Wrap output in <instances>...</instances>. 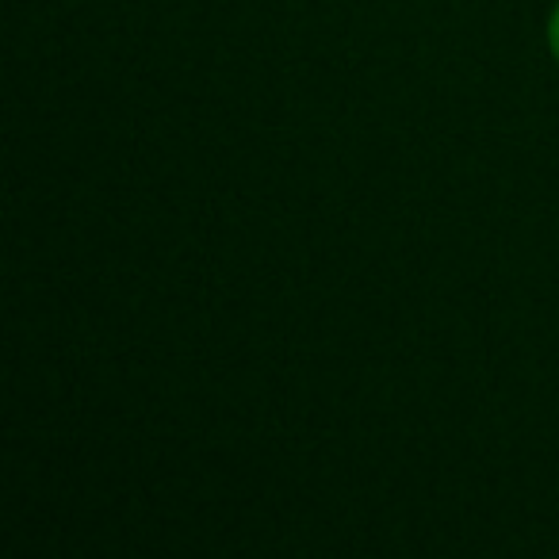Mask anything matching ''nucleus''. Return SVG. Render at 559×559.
<instances>
[{
	"instance_id": "1",
	"label": "nucleus",
	"mask_w": 559,
	"mask_h": 559,
	"mask_svg": "<svg viewBox=\"0 0 559 559\" xmlns=\"http://www.w3.org/2000/svg\"><path fill=\"white\" fill-rule=\"evenodd\" d=\"M548 47H551V55H556V62H559V9L551 12V20H548Z\"/></svg>"
}]
</instances>
